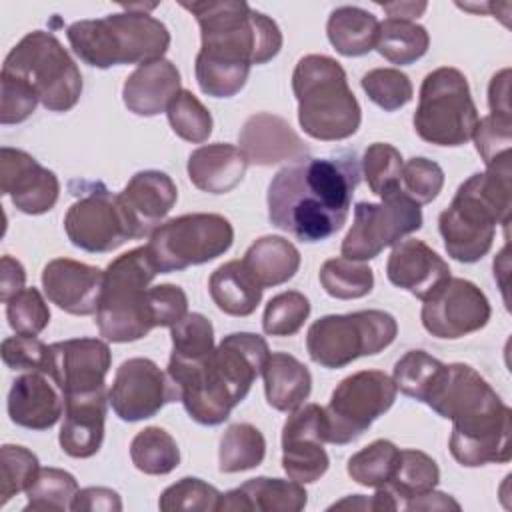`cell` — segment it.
<instances>
[{
  "label": "cell",
  "instance_id": "1",
  "mask_svg": "<svg viewBox=\"0 0 512 512\" xmlns=\"http://www.w3.org/2000/svg\"><path fill=\"white\" fill-rule=\"evenodd\" d=\"M200 26L194 72L200 90L212 98L238 94L254 64H266L282 48L278 24L238 0L180 2Z\"/></svg>",
  "mask_w": 512,
  "mask_h": 512
},
{
  "label": "cell",
  "instance_id": "2",
  "mask_svg": "<svg viewBox=\"0 0 512 512\" xmlns=\"http://www.w3.org/2000/svg\"><path fill=\"white\" fill-rule=\"evenodd\" d=\"M360 164L354 152L334 158H302L276 172L268 186L272 226L302 242L336 234L348 218Z\"/></svg>",
  "mask_w": 512,
  "mask_h": 512
},
{
  "label": "cell",
  "instance_id": "3",
  "mask_svg": "<svg viewBox=\"0 0 512 512\" xmlns=\"http://www.w3.org/2000/svg\"><path fill=\"white\" fill-rule=\"evenodd\" d=\"M424 404L452 420L450 454L460 466L506 464L512 458V410L472 366L446 364Z\"/></svg>",
  "mask_w": 512,
  "mask_h": 512
},
{
  "label": "cell",
  "instance_id": "4",
  "mask_svg": "<svg viewBox=\"0 0 512 512\" xmlns=\"http://www.w3.org/2000/svg\"><path fill=\"white\" fill-rule=\"evenodd\" d=\"M510 156L464 180L450 206L438 216V230L448 256L472 264L488 254L496 226L508 228L512 210Z\"/></svg>",
  "mask_w": 512,
  "mask_h": 512
},
{
  "label": "cell",
  "instance_id": "5",
  "mask_svg": "<svg viewBox=\"0 0 512 512\" xmlns=\"http://www.w3.org/2000/svg\"><path fill=\"white\" fill-rule=\"evenodd\" d=\"M72 52L88 66L110 68L160 60L170 46V32L142 6L94 20H78L66 30Z\"/></svg>",
  "mask_w": 512,
  "mask_h": 512
},
{
  "label": "cell",
  "instance_id": "6",
  "mask_svg": "<svg viewBox=\"0 0 512 512\" xmlns=\"http://www.w3.org/2000/svg\"><path fill=\"white\" fill-rule=\"evenodd\" d=\"M302 130L324 142L346 140L360 128L362 110L340 62L324 54L302 56L292 74Z\"/></svg>",
  "mask_w": 512,
  "mask_h": 512
},
{
  "label": "cell",
  "instance_id": "7",
  "mask_svg": "<svg viewBox=\"0 0 512 512\" xmlns=\"http://www.w3.org/2000/svg\"><path fill=\"white\" fill-rule=\"evenodd\" d=\"M156 274L160 272L148 246L128 250L108 264L96 310L100 336L122 344L140 340L154 328L148 288Z\"/></svg>",
  "mask_w": 512,
  "mask_h": 512
},
{
  "label": "cell",
  "instance_id": "8",
  "mask_svg": "<svg viewBox=\"0 0 512 512\" xmlns=\"http://www.w3.org/2000/svg\"><path fill=\"white\" fill-rule=\"evenodd\" d=\"M2 72L24 80L50 112H68L82 94V74L62 46L44 30L28 32L6 56Z\"/></svg>",
  "mask_w": 512,
  "mask_h": 512
},
{
  "label": "cell",
  "instance_id": "9",
  "mask_svg": "<svg viewBox=\"0 0 512 512\" xmlns=\"http://www.w3.org/2000/svg\"><path fill=\"white\" fill-rule=\"evenodd\" d=\"M478 120L468 80L458 68L440 66L426 74L412 118L414 130L424 142L462 146L472 138Z\"/></svg>",
  "mask_w": 512,
  "mask_h": 512
},
{
  "label": "cell",
  "instance_id": "10",
  "mask_svg": "<svg viewBox=\"0 0 512 512\" xmlns=\"http://www.w3.org/2000/svg\"><path fill=\"white\" fill-rule=\"evenodd\" d=\"M398 334V322L384 310L328 314L310 324L306 350L322 368H344L360 356L388 348Z\"/></svg>",
  "mask_w": 512,
  "mask_h": 512
},
{
  "label": "cell",
  "instance_id": "11",
  "mask_svg": "<svg viewBox=\"0 0 512 512\" xmlns=\"http://www.w3.org/2000/svg\"><path fill=\"white\" fill-rule=\"evenodd\" d=\"M234 228L214 212H194L158 224L148 236V250L160 274L210 262L230 250Z\"/></svg>",
  "mask_w": 512,
  "mask_h": 512
},
{
  "label": "cell",
  "instance_id": "12",
  "mask_svg": "<svg viewBox=\"0 0 512 512\" xmlns=\"http://www.w3.org/2000/svg\"><path fill=\"white\" fill-rule=\"evenodd\" d=\"M396 392L394 380L380 370H360L340 380L324 408L328 442L342 446L360 438L376 418L390 410Z\"/></svg>",
  "mask_w": 512,
  "mask_h": 512
},
{
  "label": "cell",
  "instance_id": "13",
  "mask_svg": "<svg viewBox=\"0 0 512 512\" xmlns=\"http://www.w3.org/2000/svg\"><path fill=\"white\" fill-rule=\"evenodd\" d=\"M422 228V208L402 190L382 202H358L354 222L342 240L340 252L348 260H372L384 248L398 244L404 236Z\"/></svg>",
  "mask_w": 512,
  "mask_h": 512
},
{
  "label": "cell",
  "instance_id": "14",
  "mask_svg": "<svg viewBox=\"0 0 512 512\" xmlns=\"http://www.w3.org/2000/svg\"><path fill=\"white\" fill-rule=\"evenodd\" d=\"M64 230L76 248L92 254L112 252L126 240L140 238L120 196L102 182L84 184L82 194L64 216Z\"/></svg>",
  "mask_w": 512,
  "mask_h": 512
},
{
  "label": "cell",
  "instance_id": "15",
  "mask_svg": "<svg viewBox=\"0 0 512 512\" xmlns=\"http://www.w3.org/2000/svg\"><path fill=\"white\" fill-rule=\"evenodd\" d=\"M422 302L420 318L424 330L444 340L478 332L492 314L486 294L466 278L450 276Z\"/></svg>",
  "mask_w": 512,
  "mask_h": 512
},
{
  "label": "cell",
  "instance_id": "16",
  "mask_svg": "<svg viewBox=\"0 0 512 512\" xmlns=\"http://www.w3.org/2000/svg\"><path fill=\"white\" fill-rule=\"evenodd\" d=\"M108 400L120 420L138 422L158 414L164 404L180 400V394L154 360L128 358L114 374Z\"/></svg>",
  "mask_w": 512,
  "mask_h": 512
},
{
  "label": "cell",
  "instance_id": "17",
  "mask_svg": "<svg viewBox=\"0 0 512 512\" xmlns=\"http://www.w3.org/2000/svg\"><path fill=\"white\" fill-rule=\"evenodd\" d=\"M326 410L320 404H304L290 412L282 426V468L288 478L312 484L326 474L330 458Z\"/></svg>",
  "mask_w": 512,
  "mask_h": 512
},
{
  "label": "cell",
  "instance_id": "18",
  "mask_svg": "<svg viewBox=\"0 0 512 512\" xmlns=\"http://www.w3.org/2000/svg\"><path fill=\"white\" fill-rule=\"evenodd\" d=\"M270 356L268 342L252 332H232L222 338L208 360V380L234 406L250 392Z\"/></svg>",
  "mask_w": 512,
  "mask_h": 512
},
{
  "label": "cell",
  "instance_id": "19",
  "mask_svg": "<svg viewBox=\"0 0 512 512\" xmlns=\"http://www.w3.org/2000/svg\"><path fill=\"white\" fill-rule=\"evenodd\" d=\"M112 352L100 338H70L50 344L46 374L64 398L88 394L106 386Z\"/></svg>",
  "mask_w": 512,
  "mask_h": 512
},
{
  "label": "cell",
  "instance_id": "20",
  "mask_svg": "<svg viewBox=\"0 0 512 512\" xmlns=\"http://www.w3.org/2000/svg\"><path fill=\"white\" fill-rule=\"evenodd\" d=\"M0 190L24 214H44L60 196L56 174L24 150L0 148Z\"/></svg>",
  "mask_w": 512,
  "mask_h": 512
},
{
  "label": "cell",
  "instance_id": "21",
  "mask_svg": "<svg viewBox=\"0 0 512 512\" xmlns=\"http://www.w3.org/2000/svg\"><path fill=\"white\" fill-rule=\"evenodd\" d=\"M104 270L72 260L54 258L42 270V288L52 304L74 316L96 314Z\"/></svg>",
  "mask_w": 512,
  "mask_h": 512
},
{
  "label": "cell",
  "instance_id": "22",
  "mask_svg": "<svg viewBox=\"0 0 512 512\" xmlns=\"http://www.w3.org/2000/svg\"><path fill=\"white\" fill-rule=\"evenodd\" d=\"M238 144L248 164L256 166L296 162L310 154V148L292 126L282 116L270 112L252 114L238 134Z\"/></svg>",
  "mask_w": 512,
  "mask_h": 512
},
{
  "label": "cell",
  "instance_id": "23",
  "mask_svg": "<svg viewBox=\"0 0 512 512\" xmlns=\"http://www.w3.org/2000/svg\"><path fill=\"white\" fill-rule=\"evenodd\" d=\"M64 394L46 372H22L8 392V416L16 426L48 430L64 414Z\"/></svg>",
  "mask_w": 512,
  "mask_h": 512
},
{
  "label": "cell",
  "instance_id": "24",
  "mask_svg": "<svg viewBox=\"0 0 512 512\" xmlns=\"http://www.w3.org/2000/svg\"><path fill=\"white\" fill-rule=\"evenodd\" d=\"M386 276L394 286L426 300L444 280L450 278V268L448 262L426 242L408 238L392 246L386 262Z\"/></svg>",
  "mask_w": 512,
  "mask_h": 512
},
{
  "label": "cell",
  "instance_id": "25",
  "mask_svg": "<svg viewBox=\"0 0 512 512\" xmlns=\"http://www.w3.org/2000/svg\"><path fill=\"white\" fill-rule=\"evenodd\" d=\"M64 400V422L58 434L60 448L72 458H90L104 440L108 390L104 386L88 394L66 396Z\"/></svg>",
  "mask_w": 512,
  "mask_h": 512
},
{
  "label": "cell",
  "instance_id": "26",
  "mask_svg": "<svg viewBox=\"0 0 512 512\" xmlns=\"http://www.w3.org/2000/svg\"><path fill=\"white\" fill-rule=\"evenodd\" d=\"M130 220L134 222L138 236H150V232L166 218L178 200V188L174 180L160 170L136 172L124 190L118 194Z\"/></svg>",
  "mask_w": 512,
  "mask_h": 512
},
{
  "label": "cell",
  "instance_id": "27",
  "mask_svg": "<svg viewBox=\"0 0 512 512\" xmlns=\"http://www.w3.org/2000/svg\"><path fill=\"white\" fill-rule=\"evenodd\" d=\"M306 502L308 494L300 482L258 476L222 494L218 512H300Z\"/></svg>",
  "mask_w": 512,
  "mask_h": 512
},
{
  "label": "cell",
  "instance_id": "28",
  "mask_svg": "<svg viewBox=\"0 0 512 512\" xmlns=\"http://www.w3.org/2000/svg\"><path fill=\"white\" fill-rule=\"evenodd\" d=\"M180 72L166 58L140 64L122 86L124 106L136 116H156L180 92Z\"/></svg>",
  "mask_w": 512,
  "mask_h": 512
},
{
  "label": "cell",
  "instance_id": "29",
  "mask_svg": "<svg viewBox=\"0 0 512 512\" xmlns=\"http://www.w3.org/2000/svg\"><path fill=\"white\" fill-rule=\"evenodd\" d=\"M248 168V158L234 144H206L188 156L190 182L208 194H226L234 190Z\"/></svg>",
  "mask_w": 512,
  "mask_h": 512
},
{
  "label": "cell",
  "instance_id": "30",
  "mask_svg": "<svg viewBox=\"0 0 512 512\" xmlns=\"http://www.w3.org/2000/svg\"><path fill=\"white\" fill-rule=\"evenodd\" d=\"M266 402L278 412H292L312 390L310 370L288 352H272L262 368Z\"/></svg>",
  "mask_w": 512,
  "mask_h": 512
},
{
  "label": "cell",
  "instance_id": "31",
  "mask_svg": "<svg viewBox=\"0 0 512 512\" xmlns=\"http://www.w3.org/2000/svg\"><path fill=\"white\" fill-rule=\"evenodd\" d=\"M242 264L264 290L294 278L300 268V252L282 236H262L250 244Z\"/></svg>",
  "mask_w": 512,
  "mask_h": 512
},
{
  "label": "cell",
  "instance_id": "32",
  "mask_svg": "<svg viewBox=\"0 0 512 512\" xmlns=\"http://www.w3.org/2000/svg\"><path fill=\"white\" fill-rule=\"evenodd\" d=\"M208 290L218 310L230 316H250L262 300V288L244 268L242 260L218 266L210 274Z\"/></svg>",
  "mask_w": 512,
  "mask_h": 512
},
{
  "label": "cell",
  "instance_id": "33",
  "mask_svg": "<svg viewBox=\"0 0 512 512\" xmlns=\"http://www.w3.org/2000/svg\"><path fill=\"white\" fill-rule=\"evenodd\" d=\"M380 22L378 18L358 6H338L330 12L326 34L334 50L342 56H364L376 46Z\"/></svg>",
  "mask_w": 512,
  "mask_h": 512
},
{
  "label": "cell",
  "instance_id": "34",
  "mask_svg": "<svg viewBox=\"0 0 512 512\" xmlns=\"http://www.w3.org/2000/svg\"><path fill=\"white\" fill-rule=\"evenodd\" d=\"M430 46L428 30L422 24L402 18H386L380 22L374 50L388 62L408 66L420 60Z\"/></svg>",
  "mask_w": 512,
  "mask_h": 512
},
{
  "label": "cell",
  "instance_id": "35",
  "mask_svg": "<svg viewBox=\"0 0 512 512\" xmlns=\"http://www.w3.org/2000/svg\"><path fill=\"white\" fill-rule=\"evenodd\" d=\"M266 456L264 434L248 424L238 422L226 428L218 448V470L224 474L252 470L262 464Z\"/></svg>",
  "mask_w": 512,
  "mask_h": 512
},
{
  "label": "cell",
  "instance_id": "36",
  "mask_svg": "<svg viewBox=\"0 0 512 512\" xmlns=\"http://www.w3.org/2000/svg\"><path fill=\"white\" fill-rule=\"evenodd\" d=\"M440 480L438 464L420 450H400L398 462L386 488L396 496L400 508L414 496L430 492Z\"/></svg>",
  "mask_w": 512,
  "mask_h": 512
},
{
  "label": "cell",
  "instance_id": "37",
  "mask_svg": "<svg viewBox=\"0 0 512 512\" xmlns=\"http://www.w3.org/2000/svg\"><path fill=\"white\" fill-rule=\"evenodd\" d=\"M130 458L140 472L164 476L180 464V448L170 432L160 426H148L132 438Z\"/></svg>",
  "mask_w": 512,
  "mask_h": 512
},
{
  "label": "cell",
  "instance_id": "38",
  "mask_svg": "<svg viewBox=\"0 0 512 512\" xmlns=\"http://www.w3.org/2000/svg\"><path fill=\"white\" fill-rule=\"evenodd\" d=\"M76 478L62 468H40L26 488L28 504L24 512H64L72 510L78 492Z\"/></svg>",
  "mask_w": 512,
  "mask_h": 512
},
{
  "label": "cell",
  "instance_id": "39",
  "mask_svg": "<svg viewBox=\"0 0 512 512\" xmlns=\"http://www.w3.org/2000/svg\"><path fill=\"white\" fill-rule=\"evenodd\" d=\"M320 284L324 292L338 300L364 298L374 288L372 268L358 260H348L344 256L330 258L320 268Z\"/></svg>",
  "mask_w": 512,
  "mask_h": 512
},
{
  "label": "cell",
  "instance_id": "40",
  "mask_svg": "<svg viewBox=\"0 0 512 512\" xmlns=\"http://www.w3.org/2000/svg\"><path fill=\"white\" fill-rule=\"evenodd\" d=\"M444 368L446 364L430 356L428 352L410 350L394 364L392 380L402 394L426 402V398L442 378Z\"/></svg>",
  "mask_w": 512,
  "mask_h": 512
},
{
  "label": "cell",
  "instance_id": "41",
  "mask_svg": "<svg viewBox=\"0 0 512 512\" xmlns=\"http://www.w3.org/2000/svg\"><path fill=\"white\" fill-rule=\"evenodd\" d=\"M400 448L390 440H374L348 458L346 472L360 486H386L394 474Z\"/></svg>",
  "mask_w": 512,
  "mask_h": 512
},
{
  "label": "cell",
  "instance_id": "42",
  "mask_svg": "<svg viewBox=\"0 0 512 512\" xmlns=\"http://www.w3.org/2000/svg\"><path fill=\"white\" fill-rule=\"evenodd\" d=\"M172 362H196L214 352L212 322L198 312H188L180 322L170 326Z\"/></svg>",
  "mask_w": 512,
  "mask_h": 512
},
{
  "label": "cell",
  "instance_id": "43",
  "mask_svg": "<svg viewBox=\"0 0 512 512\" xmlns=\"http://www.w3.org/2000/svg\"><path fill=\"white\" fill-rule=\"evenodd\" d=\"M402 166H404L402 154L392 144L374 142L364 150L362 172L372 194L380 198L400 190Z\"/></svg>",
  "mask_w": 512,
  "mask_h": 512
},
{
  "label": "cell",
  "instance_id": "44",
  "mask_svg": "<svg viewBox=\"0 0 512 512\" xmlns=\"http://www.w3.org/2000/svg\"><path fill=\"white\" fill-rule=\"evenodd\" d=\"M166 116L174 134L186 142L202 144L212 134V114L190 90L182 88L172 98Z\"/></svg>",
  "mask_w": 512,
  "mask_h": 512
},
{
  "label": "cell",
  "instance_id": "45",
  "mask_svg": "<svg viewBox=\"0 0 512 512\" xmlns=\"http://www.w3.org/2000/svg\"><path fill=\"white\" fill-rule=\"evenodd\" d=\"M310 316V300L298 290H286L268 300L262 330L268 336H294Z\"/></svg>",
  "mask_w": 512,
  "mask_h": 512
},
{
  "label": "cell",
  "instance_id": "46",
  "mask_svg": "<svg viewBox=\"0 0 512 512\" xmlns=\"http://www.w3.org/2000/svg\"><path fill=\"white\" fill-rule=\"evenodd\" d=\"M362 90L366 96L380 106L384 112H394L406 106L412 96L414 88L410 78L400 72L398 68H374L368 70L360 80Z\"/></svg>",
  "mask_w": 512,
  "mask_h": 512
},
{
  "label": "cell",
  "instance_id": "47",
  "mask_svg": "<svg viewBox=\"0 0 512 512\" xmlns=\"http://www.w3.org/2000/svg\"><path fill=\"white\" fill-rule=\"evenodd\" d=\"M40 470L38 456L24 446L4 444L0 448V506L32 484Z\"/></svg>",
  "mask_w": 512,
  "mask_h": 512
},
{
  "label": "cell",
  "instance_id": "48",
  "mask_svg": "<svg viewBox=\"0 0 512 512\" xmlns=\"http://www.w3.org/2000/svg\"><path fill=\"white\" fill-rule=\"evenodd\" d=\"M222 492L214 488L212 484L186 476L168 486L158 500V508L164 512H176V510H196V512H214L218 510Z\"/></svg>",
  "mask_w": 512,
  "mask_h": 512
},
{
  "label": "cell",
  "instance_id": "49",
  "mask_svg": "<svg viewBox=\"0 0 512 512\" xmlns=\"http://www.w3.org/2000/svg\"><path fill=\"white\" fill-rule=\"evenodd\" d=\"M6 318L16 334L38 336L50 322V308L38 288H22L6 302Z\"/></svg>",
  "mask_w": 512,
  "mask_h": 512
},
{
  "label": "cell",
  "instance_id": "50",
  "mask_svg": "<svg viewBox=\"0 0 512 512\" xmlns=\"http://www.w3.org/2000/svg\"><path fill=\"white\" fill-rule=\"evenodd\" d=\"M444 186V170L434 160L414 156L402 166L400 190L416 204L432 202Z\"/></svg>",
  "mask_w": 512,
  "mask_h": 512
},
{
  "label": "cell",
  "instance_id": "51",
  "mask_svg": "<svg viewBox=\"0 0 512 512\" xmlns=\"http://www.w3.org/2000/svg\"><path fill=\"white\" fill-rule=\"evenodd\" d=\"M476 150L486 166L510 156L512 144V116L488 114L478 120L472 134Z\"/></svg>",
  "mask_w": 512,
  "mask_h": 512
},
{
  "label": "cell",
  "instance_id": "52",
  "mask_svg": "<svg viewBox=\"0 0 512 512\" xmlns=\"http://www.w3.org/2000/svg\"><path fill=\"white\" fill-rule=\"evenodd\" d=\"M2 362L16 372H46L50 346H46L36 336L16 334L2 340Z\"/></svg>",
  "mask_w": 512,
  "mask_h": 512
},
{
  "label": "cell",
  "instance_id": "53",
  "mask_svg": "<svg viewBox=\"0 0 512 512\" xmlns=\"http://www.w3.org/2000/svg\"><path fill=\"white\" fill-rule=\"evenodd\" d=\"M34 90L20 78L0 72V122L20 124L32 116L38 104Z\"/></svg>",
  "mask_w": 512,
  "mask_h": 512
},
{
  "label": "cell",
  "instance_id": "54",
  "mask_svg": "<svg viewBox=\"0 0 512 512\" xmlns=\"http://www.w3.org/2000/svg\"><path fill=\"white\" fill-rule=\"evenodd\" d=\"M152 322L156 326H174L188 314V296L176 284H158L148 288Z\"/></svg>",
  "mask_w": 512,
  "mask_h": 512
},
{
  "label": "cell",
  "instance_id": "55",
  "mask_svg": "<svg viewBox=\"0 0 512 512\" xmlns=\"http://www.w3.org/2000/svg\"><path fill=\"white\" fill-rule=\"evenodd\" d=\"M74 512H120V494L106 486H88L76 492L72 502Z\"/></svg>",
  "mask_w": 512,
  "mask_h": 512
},
{
  "label": "cell",
  "instance_id": "56",
  "mask_svg": "<svg viewBox=\"0 0 512 512\" xmlns=\"http://www.w3.org/2000/svg\"><path fill=\"white\" fill-rule=\"evenodd\" d=\"M24 282V266L16 258L4 254L0 260V300L6 304L14 294H18L24 288Z\"/></svg>",
  "mask_w": 512,
  "mask_h": 512
},
{
  "label": "cell",
  "instance_id": "57",
  "mask_svg": "<svg viewBox=\"0 0 512 512\" xmlns=\"http://www.w3.org/2000/svg\"><path fill=\"white\" fill-rule=\"evenodd\" d=\"M488 104H490V114H500V116H512L510 108V70L504 68L498 74L492 76L490 86H488Z\"/></svg>",
  "mask_w": 512,
  "mask_h": 512
},
{
  "label": "cell",
  "instance_id": "58",
  "mask_svg": "<svg viewBox=\"0 0 512 512\" xmlns=\"http://www.w3.org/2000/svg\"><path fill=\"white\" fill-rule=\"evenodd\" d=\"M402 508L404 510H460V504L450 494L430 490L410 498Z\"/></svg>",
  "mask_w": 512,
  "mask_h": 512
},
{
  "label": "cell",
  "instance_id": "59",
  "mask_svg": "<svg viewBox=\"0 0 512 512\" xmlns=\"http://www.w3.org/2000/svg\"><path fill=\"white\" fill-rule=\"evenodd\" d=\"M382 8L388 12L390 18H402V20L414 22V18L424 14L428 4L426 2H390V4H382Z\"/></svg>",
  "mask_w": 512,
  "mask_h": 512
},
{
  "label": "cell",
  "instance_id": "60",
  "mask_svg": "<svg viewBox=\"0 0 512 512\" xmlns=\"http://www.w3.org/2000/svg\"><path fill=\"white\" fill-rule=\"evenodd\" d=\"M328 510H360V512L370 510L372 512V498L362 494H352L342 498L340 502H334L332 506H328Z\"/></svg>",
  "mask_w": 512,
  "mask_h": 512
}]
</instances>
